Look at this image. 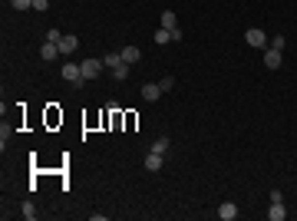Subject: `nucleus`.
I'll return each mask as SVG.
<instances>
[{
	"label": "nucleus",
	"mask_w": 297,
	"mask_h": 221,
	"mask_svg": "<svg viewBox=\"0 0 297 221\" xmlns=\"http://www.w3.org/2000/svg\"><path fill=\"white\" fill-rule=\"evenodd\" d=\"M244 43H248V46H254V50H267V33H264L261 27H248Z\"/></svg>",
	"instance_id": "1"
},
{
	"label": "nucleus",
	"mask_w": 297,
	"mask_h": 221,
	"mask_svg": "<svg viewBox=\"0 0 297 221\" xmlns=\"http://www.w3.org/2000/svg\"><path fill=\"white\" fill-rule=\"evenodd\" d=\"M63 79L79 89V86H83V70H79V63H66V66H63Z\"/></svg>",
	"instance_id": "2"
},
{
	"label": "nucleus",
	"mask_w": 297,
	"mask_h": 221,
	"mask_svg": "<svg viewBox=\"0 0 297 221\" xmlns=\"http://www.w3.org/2000/svg\"><path fill=\"white\" fill-rule=\"evenodd\" d=\"M79 70H83V79H96L99 70H103V59H89V56H86V59L79 63Z\"/></svg>",
	"instance_id": "3"
},
{
	"label": "nucleus",
	"mask_w": 297,
	"mask_h": 221,
	"mask_svg": "<svg viewBox=\"0 0 297 221\" xmlns=\"http://www.w3.org/2000/svg\"><path fill=\"white\" fill-rule=\"evenodd\" d=\"M218 218H222V221H235V218H238V205H235V202L218 205Z\"/></svg>",
	"instance_id": "4"
},
{
	"label": "nucleus",
	"mask_w": 297,
	"mask_h": 221,
	"mask_svg": "<svg viewBox=\"0 0 297 221\" xmlns=\"http://www.w3.org/2000/svg\"><path fill=\"white\" fill-rule=\"evenodd\" d=\"M284 218H287L284 202H271V208H267V221H284Z\"/></svg>",
	"instance_id": "5"
},
{
	"label": "nucleus",
	"mask_w": 297,
	"mask_h": 221,
	"mask_svg": "<svg viewBox=\"0 0 297 221\" xmlns=\"http://www.w3.org/2000/svg\"><path fill=\"white\" fill-rule=\"evenodd\" d=\"M264 66H267V70H278L281 66V50L267 46V50H264Z\"/></svg>",
	"instance_id": "6"
},
{
	"label": "nucleus",
	"mask_w": 297,
	"mask_h": 221,
	"mask_svg": "<svg viewBox=\"0 0 297 221\" xmlns=\"http://www.w3.org/2000/svg\"><path fill=\"white\" fill-rule=\"evenodd\" d=\"M159 96H162V86H159V83H146V86H142V99H146V103H155Z\"/></svg>",
	"instance_id": "7"
},
{
	"label": "nucleus",
	"mask_w": 297,
	"mask_h": 221,
	"mask_svg": "<svg viewBox=\"0 0 297 221\" xmlns=\"http://www.w3.org/2000/svg\"><path fill=\"white\" fill-rule=\"evenodd\" d=\"M119 53H122V59H126V63H139V59H142V50H139V46H122V50H119Z\"/></svg>",
	"instance_id": "8"
},
{
	"label": "nucleus",
	"mask_w": 297,
	"mask_h": 221,
	"mask_svg": "<svg viewBox=\"0 0 297 221\" xmlns=\"http://www.w3.org/2000/svg\"><path fill=\"white\" fill-rule=\"evenodd\" d=\"M146 168H148V172H159V168H162V152H152V148H148V155H146Z\"/></svg>",
	"instance_id": "9"
},
{
	"label": "nucleus",
	"mask_w": 297,
	"mask_h": 221,
	"mask_svg": "<svg viewBox=\"0 0 297 221\" xmlns=\"http://www.w3.org/2000/svg\"><path fill=\"white\" fill-rule=\"evenodd\" d=\"M40 56L50 63V59H56V56H59V46H56V43H43V46H40Z\"/></svg>",
	"instance_id": "10"
},
{
	"label": "nucleus",
	"mask_w": 297,
	"mask_h": 221,
	"mask_svg": "<svg viewBox=\"0 0 297 221\" xmlns=\"http://www.w3.org/2000/svg\"><path fill=\"white\" fill-rule=\"evenodd\" d=\"M76 46H79V40H76V37H63V40H59V53H76Z\"/></svg>",
	"instance_id": "11"
},
{
	"label": "nucleus",
	"mask_w": 297,
	"mask_h": 221,
	"mask_svg": "<svg viewBox=\"0 0 297 221\" xmlns=\"http://www.w3.org/2000/svg\"><path fill=\"white\" fill-rule=\"evenodd\" d=\"M20 215H23L27 221H37V215H40V211H37V205H33V202H23V208H20Z\"/></svg>",
	"instance_id": "12"
},
{
	"label": "nucleus",
	"mask_w": 297,
	"mask_h": 221,
	"mask_svg": "<svg viewBox=\"0 0 297 221\" xmlns=\"http://www.w3.org/2000/svg\"><path fill=\"white\" fill-rule=\"evenodd\" d=\"M119 63H126V59H122V53H106V56H103V66H109V70H116Z\"/></svg>",
	"instance_id": "13"
},
{
	"label": "nucleus",
	"mask_w": 297,
	"mask_h": 221,
	"mask_svg": "<svg viewBox=\"0 0 297 221\" xmlns=\"http://www.w3.org/2000/svg\"><path fill=\"white\" fill-rule=\"evenodd\" d=\"M112 76H116V83H126V79H129V63H119V66L112 70Z\"/></svg>",
	"instance_id": "14"
},
{
	"label": "nucleus",
	"mask_w": 297,
	"mask_h": 221,
	"mask_svg": "<svg viewBox=\"0 0 297 221\" xmlns=\"http://www.w3.org/2000/svg\"><path fill=\"white\" fill-rule=\"evenodd\" d=\"M155 43H159V46H162V43H172V30H168V27L155 30Z\"/></svg>",
	"instance_id": "15"
},
{
	"label": "nucleus",
	"mask_w": 297,
	"mask_h": 221,
	"mask_svg": "<svg viewBox=\"0 0 297 221\" xmlns=\"http://www.w3.org/2000/svg\"><path fill=\"white\" fill-rule=\"evenodd\" d=\"M152 152H162V155H165L168 152V135H159V139L152 142Z\"/></svg>",
	"instance_id": "16"
},
{
	"label": "nucleus",
	"mask_w": 297,
	"mask_h": 221,
	"mask_svg": "<svg viewBox=\"0 0 297 221\" xmlns=\"http://www.w3.org/2000/svg\"><path fill=\"white\" fill-rule=\"evenodd\" d=\"M162 27H168V30L175 27V10H162Z\"/></svg>",
	"instance_id": "17"
},
{
	"label": "nucleus",
	"mask_w": 297,
	"mask_h": 221,
	"mask_svg": "<svg viewBox=\"0 0 297 221\" xmlns=\"http://www.w3.org/2000/svg\"><path fill=\"white\" fill-rule=\"evenodd\" d=\"M59 40H63V33H59L56 27H50V30H46V43H56V46H59Z\"/></svg>",
	"instance_id": "18"
},
{
	"label": "nucleus",
	"mask_w": 297,
	"mask_h": 221,
	"mask_svg": "<svg viewBox=\"0 0 297 221\" xmlns=\"http://www.w3.org/2000/svg\"><path fill=\"white\" fill-rule=\"evenodd\" d=\"M14 3V10H30L33 7V0H10Z\"/></svg>",
	"instance_id": "19"
},
{
	"label": "nucleus",
	"mask_w": 297,
	"mask_h": 221,
	"mask_svg": "<svg viewBox=\"0 0 297 221\" xmlns=\"http://www.w3.org/2000/svg\"><path fill=\"white\" fill-rule=\"evenodd\" d=\"M7 142H10V129L3 126V129H0V148H7Z\"/></svg>",
	"instance_id": "20"
},
{
	"label": "nucleus",
	"mask_w": 297,
	"mask_h": 221,
	"mask_svg": "<svg viewBox=\"0 0 297 221\" xmlns=\"http://www.w3.org/2000/svg\"><path fill=\"white\" fill-rule=\"evenodd\" d=\"M159 86H162V92H168L172 86H175V79H172V76H165V79H159Z\"/></svg>",
	"instance_id": "21"
},
{
	"label": "nucleus",
	"mask_w": 297,
	"mask_h": 221,
	"mask_svg": "<svg viewBox=\"0 0 297 221\" xmlns=\"http://www.w3.org/2000/svg\"><path fill=\"white\" fill-rule=\"evenodd\" d=\"M33 10H40V14L50 10V0H33Z\"/></svg>",
	"instance_id": "22"
},
{
	"label": "nucleus",
	"mask_w": 297,
	"mask_h": 221,
	"mask_svg": "<svg viewBox=\"0 0 297 221\" xmlns=\"http://www.w3.org/2000/svg\"><path fill=\"white\" fill-rule=\"evenodd\" d=\"M284 43H287V40H284V33H278V37H274V43H271V46H274V50H284Z\"/></svg>",
	"instance_id": "23"
}]
</instances>
